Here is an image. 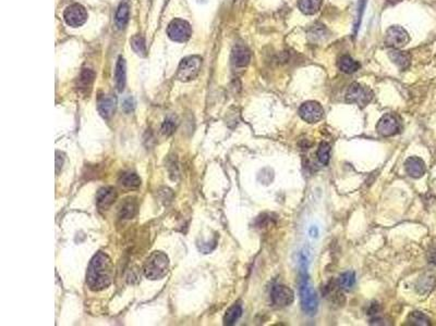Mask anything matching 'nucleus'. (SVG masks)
Masks as SVG:
<instances>
[{
    "label": "nucleus",
    "mask_w": 436,
    "mask_h": 326,
    "mask_svg": "<svg viewBox=\"0 0 436 326\" xmlns=\"http://www.w3.org/2000/svg\"><path fill=\"white\" fill-rule=\"evenodd\" d=\"M169 271V258L162 251L152 252L144 262V275L151 281L162 280Z\"/></svg>",
    "instance_id": "nucleus-2"
},
{
    "label": "nucleus",
    "mask_w": 436,
    "mask_h": 326,
    "mask_svg": "<svg viewBox=\"0 0 436 326\" xmlns=\"http://www.w3.org/2000/svg\"><path fill=\"white\" fill-rule=\"evenodd\" d=\"M62 164H64V158L60 156V152H56V172L57 174L60 171V168H62Z\"/></svg>",
    "instance_id": "nucleus-32"
},
{
    "label": "nucleus",
    "mask_w": 436,
    "mask_h": 326,
    "mask_svg": "<svg viewBox=\"0 0 436 326\" xmlns=\"http://www.w3.org/2000/svg\"><path fill=\"white\" fill-rule=\"evenodd\" d=\"M251 60V52L244 45H236L231 52V62L236 68H245Z\"/></svg>",
    "instance_id": "nucleus-15"
},
{
    "label": "nucleus",
    "mask_w": 436,
    "mask_h": 326,
    "mask_svg": "<svg viewBox=\"0 0 436 326\" xmlns=\"http://www.w3.org/2000/svg\"><path fill=\"white\" fill-rule=\"evenodd\" d=\"M64 19L69 26L79 27L86 22L87 12L83 6L79 4H73L69 6L65 10Z\"/></svg>",
    "instance_id": "nucleus-9"
},
{
    "label": "nucleus",
    "mask_w": 436,
    "mask_h": 326,
    "mask_svg": "<svg viewBox=\"0 0 436 326\" xmlns=\"http://www.w3.org/2000/svg\"><path fill=\"white\" fill-rule=\"evenodd\" d=\"M114 266L112 259L102 251L96 253L89 262L86 272V284L93 291L107 288L113 281Z\"/></svg>",
    "instance_id": "nucleus-1"
},
{
    "label": "nucleus",
    "mask_w": 436,
    "mask_h": 326,
    "mask_svg": "<svg viewBox=\"0 0 436 326\" xmlns=\"http://www.w3.org/2000/svg\"><path fill=\"white\" fill-rule=\"evenodd\" d=\"M323 0H299L298 7L306 16H312L320 10Z\"/></svg>",
    "instance_id": "nucleus-21"
},
{
    "label": "nucleus",
    "mask_w": 436,
    "mask_h": 326,
    "mask_svg": "<svg viewBox=\"0 0 436 326\" xmlns=\"http://www.w3.org/2000/svg\"><path fill=\"white\" fill-rule=\"evenodd\" d=\"M299 286L301 308L303 312L308 315H314L317 311V297L314 288L309 282V276L304 268H302Z\"/></svg>",
    "instance_id": "nucleus-3"
},
{
    "label": "nucleus",
    "mask_w": 436,
    "mask_h": 326,
    "mask_svg": "<svg viewBox=\"0 0 436 326\" xmlns=\"http://www.w3.org/2000/svg\"><path fill=\"white\" fill-rule=\"evenodd\" d=\"M428 260L436 266V249H433V250H431L430 253H428Z\"/></svg>",
    "instance_id": "nucleus-33"
},
{
    "label": "nucleus",
    "mask_w": 436,
    "mask_h": 326,
    "mask_svg": "<svg viewBox=\"0 0 436 326\" xmlns=\"http://www.w3.org/2000/svg\"><path fill=\"white\" fill-rule=\"evenodd\" d=\"M338 285L342 290L350 291L356 285V274L355 272H345L338 279Z\"/></svg>",
    "instance_id": "nucleus-24"
},
{
    "label": "nucleus",
    "mask_w": 436,
    "mask_h": 326,
    "mask_svg": "<svg viewBox=\"0 0 436 326\" xmlns=\"http://www.w3.org/2000/svg\"><path fill=\"white\" fill-rule=\"evenodd\" d=\"M117 191L112 186H105L102 187L99 190L98 195H96V205H98L99 209L101 210H107L108 208L112 206L116 199H117Z\"/></svg>",
    "instance_id": "nucleus-12"
},
{
    "label": "nucleus",
    "mask_w": 436,
    "mask_h": 326,
    "mask_svg": "<svg viewBox=\"0 0 436 326\" xmlns=\"http://www.w3.org/2000/svg\"><path fill=\"white\" fill-rule=\"evenodd\" d=\"M119 183L124 188L135 189L141 186V178L133 172H124L119 177Z\"/></svg>",
    "instance_id": "nucleus-19"
},
{
    "label": "nucleus",
    "mask_w": 436,
    "mask_h": 326,
    "mask_svg": "<svg viewBox=\"0 0 436 326\" xmlns=\"http://www.w3.org/2000/svg\"><path fill=\"white\" fill-rule=\"evenodd\" d=\"M324 114L323 107L316 101H307L301 105L299 115L303 121L308 123H316L322 120Z\"/></svg>",
    "instance_id": "nucleus-10"
},
{
    "label": "nucleus",
    "mask_w": 436,
    "mask_h": 326,
    "mask_svg": "<svg viewBox=\"0 0 436 326\" xmlns=\"http://www.w3.org/2000/svg\"><path fill=\"white\" fill-rule=\"evenodd\" d=\"M129 13H130L129 6L126 3L121 4L119 6L118 10H117V12H116V18H115L116 25H117V27H118L119 30L124 29V27H126V25L128 24Z\"/></svg>",
    "instance_id": "nucleus-23"
},
{
    "label": "nucleus",
    "mask_w": 436,
    "mask_h": 326,
    "mask_svg": "<svg viewBox=\"0 0 436 326\" xmlns=\"http://www.w3.org/2000/svg\"><path fill=\"white\" fill-rule=\"evenodd\" d=\"M389 57L393 63H395L399 69H401V70H406V69L410 67L411 57L409 53H407L405 51L392 48V49L389 51Z\"/></svg>",
    "instance_id": "nucleus-16"
},
{
    "label": "nucleus",
    "mask_w": 436,
    "mask_h": 326,
    "mask_svg": "<svg viewBox=\"0 0 436 326\" xmlns=\"http://www.w3.org/2000/svg\"><path fill=\"white\" fill-rule=\"evenodd\" d=\"M168 37L177 43H185L192 35L190 24L182 19L172 20L167 27Z\"/></svg>",
    "instance_id": "nucleus-6"
},
{
    "label": "nucleus",
    "mask_w": 436,
    "mask_h": 326,
    "mask_svg": "<svg viewBox=\"0 0 436 326\" xmlns=\"http://www.w3.org/2000/svg\"><path fill=\"white\" fill-rule=\"evenodd\" d=\"M115 81H116V86L119 92H122L126 86V81H127V66L126 61L122 57H119L118 62L116 66V71H115Z\"/></svg>",
    "instance_id": "nucleus-17"
},
{
    "label": "nucleus",
    "mask_w": 436,
    "mask_h": 326,
    "mask_svg": "<svg viewBox=\"0 0 436 326\" xmlns=\"http://www.w3.org/2000/svg\"><path fill=\"white\" fill-rule=\"evenodd\" d=\"M330 145L326 142H322L318 146L317 151H316V156H317V160L320 161L323 165H327L329 163L330 160Z\"/></svg>",
    "instance_id": "nucleus-27"
},
{
    "label": "nucleus",
    "mask_w": 436,
    "mask_h": 326,
    "mask_svg": "<svg viewBox=\"0 0 436 326\" xmlns=\"http://www.w3.org/2000/svg\"><path fill=\"white\" fill-rule=\"evenodd\" d=\"M136 209H137V207H136V204L134 203V201H131V200L126 201V203L122 205L120 212H119L120 219H123V220L132 219L136 214Z\"/></svg>",
    "instance_id": "nucleus-28"
},
{
    "label": "nucleus",
    "mask_w": 436,
    "mask_h": 326,
    "mask_svg": "<svg viewBox=\"0 0 436 326\" xmlns=\"http://www.w3.org/2000/svg\"><path fill=\"white\" fill-rule=\"evenodd\" d=\"M122 108H123V110H124V111H126V112H131V111H132V110H133V108H134V102H133V99H132V98H127L126 100L123 101Z\"/></svg>",
    "instance_id": "nucleus-31"
},
{
    "label": "nucleus",
    "mask_w": 436,
    "mask_h": 326,
    "mask_svg": "<svg viewBox=\"0 0 436 326\" xmlns=\"http://www.w3.org/2000/svg\"><path fill=\"white\" fill-rule=\"evenodd\" d=\"M405 169L407 174L413 178H420L424 175L426 166L424 161L419 157H410L405 162Z\"/></svg>",
    "instance_id": "nucleus-14"
},
{
    "label": "nucleus",
    "mask_w": 436,
    "mask_h": 326,
    "mask_svg": "<svg viewBox=\"0 0 436 326\" xmlns=\"http://www.w3.org/2000/svg\"><path fill=\"white\" fill-rule=\"evenodd\" d=\"M117 108V100L112 95H103L99 98L98 109L100 114L104 119H110L114 114Z\"/></svg>",
    "instance_id": "nucleus-13"
},
{
    "label": "nucleus",
    "mask_w": 436,
    "mask_h": 326,
    "mask_svg": "<svg viewBox=\"0 0 436 326\" xmlns=\"http://www.w3.org/2000/svg\"><path fill=\"white\" fill-rule=\"evenodd\" d=\"M272 301L277 307H288L295 300L294 291L285 285H275L271 291Z\"/></svg>",
    "instance_id": "nucleus-11"
},
{
    "label": "nucleus",
    "mask_w": 436,
    "mask_h": 326,
    "mask_svg": "<svg viewBox=\"0 0 436 326\" xmlns=\"http://www.w3.org/2000/svg\"><path fill=\"white\" fill-rule=\"evenodd\" d=\"M409 39V34L401 26H391L385 34V45L395 49L407 45Z\"/></svg>",
    "instance_id": "nucleus-8"
},
{
    "label": "nucleus",
    "mask_w": 436,
    "mask_h": 326,
    "mask_svg": "<svg viewBox=\"0 0 436 326\" xmlns=\"http://www.w3.org/2000/svg\"><path fill=\"white\" fill-rule=\"evenodd\" d=\"M202 58L200 55H189L180 62L177 72V79L181 82H189L195 80L201 71Z\"/></svg>",
    "instance_id": "nucleus-4"
},
{
    "label": "nucleus",
    "mask_w": 436,
    "mask_h": 326,
    "mask_svg": "<svg viewBox=\"0 0 436 326\" xmlns=\"http://www.w3.org/2000/svg\"><path fill=\"white\" fill-rule=\"evenodd\" d=\"M338 67L346 74H351L357 72L360 69V63L355 59H352L350 55L345 54L338 60Z\"/></svg>",
    "instance_id": "nucleus-20"
},
{
    "label": "nucleus",
    "mask_w": 436,
    "mask_h": 326,
    "mask_svg": "<svg viewBox=\"0 0 436 326\" xmlns=\"http://www.w3.org/2000/svg\"><path fill=\"white\" fill-rule=\"evenodd\" d=\"M242 315V307L239 303H234L229 309L226 311L224 316V324L225 325H233Z\"/></svg>",
    "instance_id": "nucleus-25"
},
{
    "label": "nucleus",
    "mask_w": 436,
    "mask_h": 326,
    "mask_svg": "<svg viewBox=\"0 0 436 326\" xmlns=\"http://www.w3.org/2000/svg\"><path fill=\"white\" fill-rule=\"evenodd\" d=\"M435 286H436L435 277L433 275L425 274L420 277L416 285V288L420 295H427L435 288Z\"/></svg>",
    "instance_id": "nucleus-18"
},
{
    "label": "nucleus",
    "mask_w": 436,
    "mask_h": 326,
    "mask_svg": "<svg viewBox=\"0 0 436 326\" xmlns=\"http://www.w3.org/2000/svg\"><path fill=\"white\" fill-rule=\"evenodd\" d=\"M131 47H132L133 51L141 55V57H145L147 55V46H145V40L141 35H135L131 38Z\"/></svg>",
    "instance_id": "nucleus-29"
},
{
    "label": "nucleus",
    "mask_w": 436,
    "mask_h": 326,
    "mask_svg": "<svg viewBox=\"0 0 436 326\" xmlns=\"http://www.w3.org/2000/svg\"><path fill=\"white\" fill-rule=\"evenodd\" d=\"M373 99V92L359 83L351 84L346 93V100L350 103H357L359 107H365Z\"/></svg>",
    "instance_id": "nucleus-5"
},
{
    "label": "nucleus",
    "mask_w": 436,
    "mask_h": 326,
    "mask_svg": "<svg viewBox=\"0 0 436 326\" xmlns=\"http://www.w3.org/2000/svg\"><path fill=\"white\" fill-rule=\"evenodd\" d=\"M309 232H310V235H311V236H313V237H316V236H317V230H316V227H311Z\"/></svg>",
    "instance_id": "nucleus-34"
},
{
    "label": "nucleus",
    "mask_w": 436,
    "mask_h": 326,
    "mask_svg": "<svg viewBox=\"0 0 436 326\" xmlns=\"http://www.w3.org/2000/svg\"><path fill=\"white\" fill-rule=\"evenodd\" d=\"M401 128L399 117L395 114L387 113L380 117L377 122L376 131L383 137H391L398 134Z\"/></svg>",
    "instance_id": "nucleus-7"
},
{
    "label": "nucleus",
    "mask_w": 436,
    "mask_h": 326,
    "mask_svg": "<svg viewBox=\"0 0 436 326\" xmlns=\"http://www.w3.org/2000/svg\"><path fill=\"white\" fill-rule=\"evenodd\" d=\"M95 78V73L89 70V69H83V71L81 72L79 80H78V89L80 92H86L87 89L91 88L93 81Z\"/></svg>",
    "instance_id": "nucleus-22"
},
{
    "label": "nucleus",
    "mask_w": 436,
    "mask_h": 326,
    "mask_svg": "<svg viewBox=\"0 0 436 326\" xmlns=\"http://www.w3.org/2000/svg\"><path fill=\"white\" fill-rule=\"evenodd\" d=\"M178 126V122L174 116H168L162 125V133L166 136H170L176 131Z\"/></svg>",
    "instance_id": "nucleus-30"
},
{
    "label": "nucleus",
    "mask_w": 436,
    "mask_h": 326,
    "mask_svg": "<svg viewBox=\"0 0 436 326\" xmlns=\"http://www.w3.org/2000/svg\"><path fill=\"white\" fill-rule=\"evenodd\" d=\"M407 324L416 325V326H427L431 324V321L424 313H422V312H419V311H414L408 315Z\"/></svg>",
    "instance_id": "nucleus-26"
}]
</instances>
